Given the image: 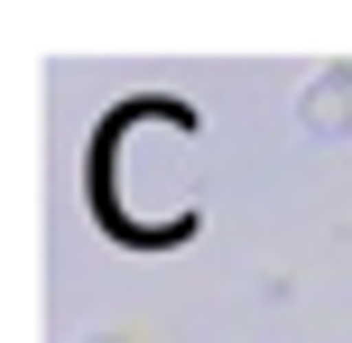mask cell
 Segmentation results:
<instances>
[{
	"label": "cell",
	"instance_id": "obj_1",
	"mask_svg": "<svg viewBox=\"0 0 352 343\" xmlns=\"http://www.w3.org/2000/svg\"><path fill=\"white\" fill-rule=\"evenodd\" d=\"M297 130H306V140H343V130H352V65H316V74H306Z\"/></svg>",
	"mask_w": 352,
	"mask_h": 343
},
{
	"label": "cell",
	"instance_id": "obj_2",
	"mask_svg": "<svg viewBox=\"0 0 352 343\" xmlns=\"http://www.w3.org/2000/svg\"><path fill=\"white\" fill-rule=\"evenodd\" d=\"M84 343H111V334H84Z\"/></svg>",
	"mask_w": 352,
	"mask_h": 343
}]
</instances>
